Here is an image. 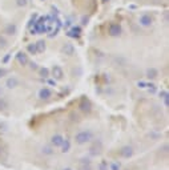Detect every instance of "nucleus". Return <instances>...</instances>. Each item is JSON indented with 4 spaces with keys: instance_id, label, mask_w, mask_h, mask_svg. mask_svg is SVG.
I'll return each mask as SVG.
<instances>
[{
    "instance_id": "16",
    "label": "nucleus",
    "mask_w": 169,
    "mask_h": 170,
    "mask_svg": "<svg viewBox=\"0 0 169 170\" xmlns=\"http://www.w3.org/2000/svg\"><path fill=\"white\" fill-rule=\"evenodd\" d=\"M5 45H7V40L4 37H2V36H0V47H3V48H4Z\"/></svg>"
},
{
    "instance_id": "10",
    "label": "nucleus",
    "mask_w": 169,
    "mask_h": 170,
    "mask_svg": "<svg viewBox=\"0 0 169 170\" xmlns=\"http://www.w3.org/2000/svg\"><path fill=\"white\" fill-rule=\"evenodd\" d=\"M53 76L55 77H57V78H61V76H63V71H61L59 67H55L53 68Z\"/></svg>"
},
{
    "instance_id": "15",
    "label": "nucleus",
    "mask_w": 169,
    "mask_h": 170,
    "mask_svg": "<svg viewBox=\"0 0 169 170\" xmlns=\"http://www.w3.org/2000/svg\"><path fill=\"white\" fill-rule=\"evenodd\" d=\"M64 50H67L69 55H72V53H73V47L71 44H67V45L64 47Z\"/></svg>"
},
{
    "instance_id": "12",
    "label": "nucleus",
    "mask_w": 169,
    "mask_h": 170,
    "mask_svg": "<svg viewBox=\"0 0 169 170\" xmlns=\"http://www.w3.org/2000/svg\"><path fill=\"white\" fill-rule=\"evenodd\" d=\"M27 4H28V0H16V5L20 7V8L27 7Z\"/></svg>"
},
{
    "instance_id": "18",
    "label": "nucleus",
    "mask_w": 169,
    "mask_h": 170,
    "mask_svg": "<svg viewBox=\"0 0 169 170\" xmlns=\"http://www.w3.org/2000/svg\"><path fill=\"white\" fill-rule=\"evenodd\" d=\"M3 75H5V71L4 69H0V77H2Z\"/></svg>"
},
{
    "instance_id": "11",
    "label": "nucleus",
    "mask_w": 169,
    "mask_h": 170,
    "mask_svg": "<svg viewBox=\"0 0 169 170\" xmlns=\"http://www.w3.org/2000/svg\"><path fill=\"white\" fill-rule=\"evenodd\" d=\"M69 36H72V37H77L80 36V28H72V31L69 32Z\"/></svg>"
},
{
    "instance_id": "8",
    "label": "nucleus",
    "mask_w": 169,
    "mask_h": 170,
    "mask_svg": "<svg viewBox=\"0 0 169 170\" xmlns=\"http://www.w3.org/2000/svg\"><path fill=\"white\" fill-rule=\"evenodd\" d=\"M146 76H148L149 78H155L157 76V71L155 69V68H150V69L146 71Z\"/></svg>"
},
{
    "instance_id": "19",
    "label": "nucleus",
    "mask_w": 169,
    "mask_h": 170,
    "mask_svg": "<svg viewBox=\"0 0 169 170\" xmlns=\"http://www.w3.org/2000/svg\"><path fill=\"white\" fill-rule=\"evenodd\" d=\"M101 2H102V3H106V2H109V0H101Z\"/></svg>"
},
{
    "instance_id": "9",
    "label": "nucleus",
    "mask_w": 169,
    "mask_h": 170,
    "mask_svg": "<svg viewBox=\"0 0 169 170\" xmlns=\"http://www.w3.org/2000/svg\"><path fill=\"white\" fill-rule=\"evenodd\" d=\"M17 85V80L16 78H8V80H7V86H8V88H15V86Z\"/></svg>"
},
{
    "instance_id": "7",
    "label": "nucleus",
    "mask_w": 169,
    "mask_h": 170,
    "mask_svg": "<svg viewBox=\"0 0 169 170\" xmlns=\"http://www.w3.org/2000/svg\"><path fill=\"white\" fill-rule=\"evenodd\" d=\"M80 106H81V109H83V110H87V112L91 109V104H89V101H88L87 99H83L81 105H80Z\"/></svg>"
},
{
    "instance_id": "1",
    "label": "nucleus",
    "mask_w": 169,
    "mask_h": 170,
    "mask_svg": "<svg viewBox=\"0 0 169 170\" xmlns=\"http://www.w3.org/2000/svg\"><path fill=\"white\" fill-rule=\"evenodd\" d=\"M109 35L113 36V37H116V36H120L121 35V25L120 24H116V23H112L109 25Z\"/></svg>"
},
{
    "instance_id": "4",
    "label": "nucleus",
    "mask_w": 169,
    "mask_h": 170,
    "mask_svg": "<svg viewBox=\"0 0 169 170\" xmlns=\"http://www.w3.org/2000/svg\"><path fill=\"white\" fill-rule=\"evenodd\" d=\"M17 61H19L20 64L25 65V64L28 63V57H27V55H25V53H23V52L17 53Z\"/></svg>"
},
{
    "instance_id": "2",
    "label": "nucleus",
    "mask_w": 169,
    "mask_h": 170,
    "mask_svg": "<svg viewBox=\"0 0 169 170\" xmlns=\"http://www.w3.org/2000/svg\"><path fill=\"white\" fill-rule=\"evenodd\" d=\"M138 21H140V24L142 25V27H149V25L152 24L153 20H152V17H150L149 15H142Z\"/></svg>"
},
{
    "instance_id": "6",
    "label": "nucleus",
    "mask_w": 169,
    "mask_h": 170,
    "mask_svg": "<svg viewBox=\"0 0 169 170\" xmlns=\"http://www.w3.org/2000/svg\"><path fill=\"white\" fill-rule=\"evenodd\" d=\"M39 96L41 97V99H48V97H51V90L47 89V88H44V89H41L39 92Z\"/></svg>"
},
{
    "instance_id": "5",
    "label": "nucleus",
    "mask_w": 169,
    "mask_h": 170,
    "mask_svg": "<svg viewBox=\"0 0 169 170\" xmlns=\"http://www.w3.org/2000/svg\"><path fill=\"white\" fill-rule=\"evenodd\" d=\"M5 33L7 35H15L16 33V25L15 24H8L5 27Z\"/></svg>"
},
{
    "instance_id": "17",
    "label": "nucleus",
    "mask_w": 169,
    "mask_h": 170,
    "mask_svg": "<svg viewBox=\"0 0 169 170\" xmlns=\"http://www.w3.org/2000/svg\"><path fill=\"white\" fill-rule=\"evenodd\" d=\"M40 73H41L43 76H47V75H48V69H45V68H43V69L40 71Z\"/></svg>"
},
{
    "instance_id": "3",
    "label": "nucleus",
    "mask_w": 169,
    "mask_h": 170,
    "mask_svg": "<svg viewBox=\"0 0 169 170\" xmlns=\"http://www.w3.org/2000/svg\"><path fill=\"white\" fill-rule=\"evenodd\" d=\"M76 140H77L79 144H84V142H87V141L89 140V134H87L85 132H81V133H79V134L76 136Z\"/></svg>"
},
{
    "instance_id": "13",
    "label": "nucleus",
    "mask_w": 169,
    "mask_h": 170,
    "mask_svg": "<svg viewBox=\"0 0 169 170\" xmlns=\"http://www.w3.org/2000/svg\"><path fill=\"white\" fill-rule=\"evenodd\" d=\"M36 48H38L39 52H43V50L45 49V44H44V41H39L38 44H36Z\"/></svg>"
},
{
    "instance_id": "14",
    "label": "nucleus",
    "mask_w": 169,
    "mask_h": 170,
    "mask_svg": "<svg viewBox=\"0 0 169 170\" xmlns=\"http://www.w3.org/2000/svg\"><path fill=\"white\" fill-rule=\"evenodd\" d=\"M28 50L31 53H36L38 52V48H36V44H29L28 45Z\"/></svg>"
}]
</instances>
